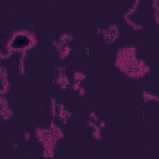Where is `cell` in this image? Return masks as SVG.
Returning a JSON list of instances; mask_svg holds the SVG:
<instances>
[{
    "label": "cell",
    "mask_w": 159,
    "mask_h": 159,
    "mask_svg": "<svg viewBox=\"0 0 159 159\" xmlns=\"http://www.w3.org/2000/svg\"><path fill=\"white\" fill-rule=\"evenodd\" d=\"M115 65L132 79L141 78L148 71V66L137 57L135 48L132 47H123L117 52Z\"/></svg>",
    "instance_id": "cell-1"
},
{
    "label": "cell",
    "mask_w": 159,
    "mask_h": 159,
    "mask_svg": "<svg viewBox=\"0 0 159 159\" xmlns=\"http://www.w3.org/2000/svg\"><path fill=\"white\" fill-rule=\"evenodd\" d=\"M37 44L35 34L28 30H19L12 36L9 47L14 50H26L32 48Z\"/></svg>",
    "instance_id": "cell-2"
}]
</instances>
